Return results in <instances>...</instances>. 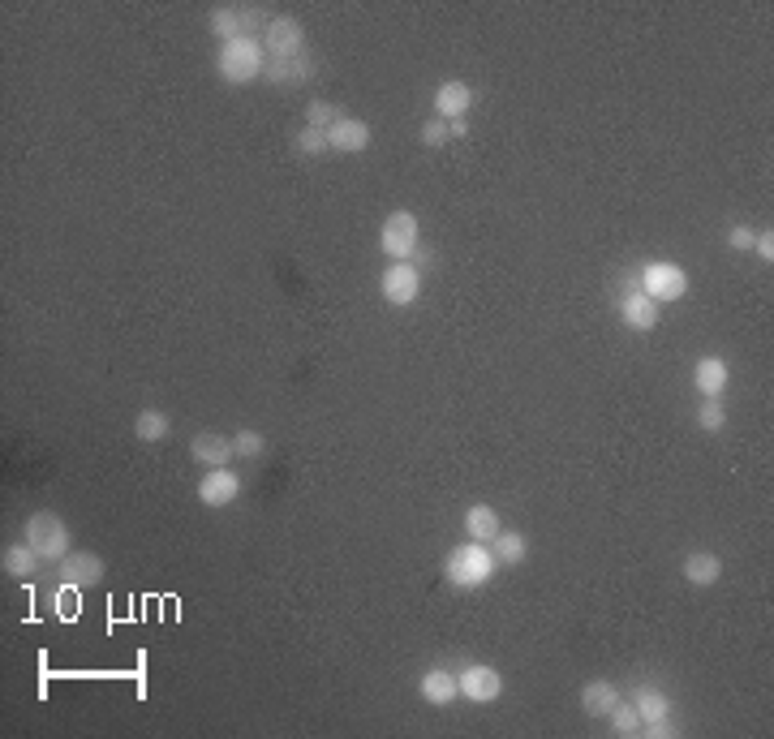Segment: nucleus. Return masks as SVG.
I'll return each instance as SVG.
<instances>
[{
  "label": "nucleus",
  "instance_id": "1a4fd4ad",
  "mask_svg": "<svg viewBox=\"0 0 774 739\" xmlns=\"http://www.w3.org/2000/svg\"><path fill=\"white\" fill-rule=\"evenodd\" d=\"M379 293L387 306H413L422 293V267H413V263H392L383 271V280H379Z\"/></svg>",
  "mask_w": 774,
  "mask_h": 739
},
{
  "label": "nucleus",
  "instance_id": "9b49d317",
  "mask_svg": "<svg viewBox=\"0 0 774 739\" xmlns=\"http://www.w3.org/2000/svg\"><path fill=\"white\" fill-rule=\"evenodd\" d=\"M241 495V473H233V469H207L203 473V482H198V503L203 507H228Z\"/></svg>",
  "mask_w": 774,
  "mask_h": 739
},
{
  "label": "nucleus",
  "instance_id": "473e14b6",
  "mask_svg": "<svg viewBox=\"0 0 774 739\" xmlns=\"http://www.w3.org/2000/svg\"><path fill=\"white\" fill-rule=\"evenodd\" d=\"M753 241H757V233H753L749 224H736V228L727 233V245H731V250H753Z\"/></svg>",
  "mask_w": 774,
  "mask_h": 739
},
{
  "label": "nucleus",
  "instance_id": "b1692460",
  "mask_svg": "<svg viewBox=\"0 0 774 739\" xmlns=\"http://www.w3.org/2000/svg\"><path fill=\"white\" fill-rule=\"evenodd\" d=\"M491 555L499 559V568H512V563H521V559L529 555L525 533H516V529H499V533H495V542H491Z\"/></svg>",
  "mask_w": 774,
  "mask_h": 739
},
{
  "label": "nucleus",
  "instance_id": "423d86ee",
  "mask_svg": "<svg viewBox=\"0 0 774 739\" xmlns=\"http://www.w3.org/2000/svg\"><path fill=\"white\" fill-rule=\"evenodd\" d=\"M263 39V52H267V65L276 61H297L306 56V26H301L293 13H280V18L267 22V31L258 35Z\"/></svg>",
  "mask_w": 774,
  "mask_h": 739
},
{
  "label": "nucleus",
  "instance_id": "39448f33",
  "mask_svg": "<svg viewBox=\"0 0 774 739\" xmlns=\"http://www.w3.org/2000/svg\"><path fill=\"white\" fill-rule=\"evenodd\" d=\"M379 245L392 263H413V254L422 250V224L413 211H392L383 220V233H379Z\"/></svg>",
  "mask_w": 774,
  "mask_h": 739
},
{
  "label": "nucleus",
  "instance_id": "20e7f679",
  "mask_svg": "<svg viewBox=\"0 0 774 739\" xmlns=\"http://www.w3.org/2000/svg\"><path fill=\"white\" fill-rule=\"evenodd\" d=\"M26 542L48 563H61L74 550V533H69V525L56 512H31L26 516Z\"/></svg>",
  "mask_w": 774,
  "mask_h": 739
},
{
  "label": "nucleus",
  "instance_id": "f03ea898",
  "mask_svg": "<svg viewBox=\"0 0 774 739\" xmlns=\"http://www.w3.org/2000/svg\"><path fill=\"white\" fill-rule=\"evenodd\" d=\"M215 74L233 86H246L254 78L267 74V52H263V39L258 35H246V39H233V43H220L215 52Z\"/></svg>",
  "mask_w": 774,
  "mask_h": 739
},
{
  "label": "nucleus",
  "instance_id": "a878e982",
  "mask_svg": "<svg viewBox=\"0 0 774 739\" xmlns=\"http://www.w3.org/2000/svg\"><path fill=\"white\" fill-rule=\"evenodd\" d=\"M607 722H611V731L620 735V739H633V735H641V714L633 709V701H620L607 714Z\"/></svg>",
  "mask_w": 774,
  "mask_h": 739
},
{
  "label": "nucleus",
  "instance_id": "5701e85b",
  "mask_svg": "<svg viewBox=\"0 0 774 739\" xmlns=\"http://www.w3.org/2000/svg\"><path fill=\"white\" fill-rule=\"evenodd\" d=\"M314 69H319V65H314L310 61V52L306 56H297V61H276V65H267V82H276V86H306L310 78H314Z\"/></svg>",
  "mask_w": 774,
  "mask_h": 739
},
{
  "label": "nucleus",
  "instance_id": "cd10ccee",
  "mask_svg": "<svg viewBox=\"0 0 774 739\" xmlns=\"http://www.w3.org/2000/svg\"><path fill=\"white\" fill-rule=\"evenodd\" d=\"M233 452L237 456H246V460H254V456H263L267 452V439L258 430H237L233 434Z\"/></svg>",
  "mask_w": 774,
  "mask_h": 739
},
{
  "label": "nucleus",
  "instance_id": "2eb2a0df",
  "mask_svg": "<svg viewBox=\"0 0 774 739\" xmlns=\"http://www.w3.org/2000/svg\"><path fill=\"white\" fill-rule=\"evenodd\" d=\"M658 314H663V306H658V301H650L645 293L620 297V318H624L628 331H654L658 327Z\"/></svg>",
  "mask_w": 774,
  "mask_h": 739
},
{
  "label": "nucleus",
  "instance_id": "6e6552de",
  "mask_svg": "<svg viewBox=\"0 0 774 739\" xmlns=\"http://www.w3.org/2000/svg\"><path fill=\"white\" fill-rule=\"evenodd\" d=\"M456 688H461V697L473 705H491V701L504 697V675L486 662H469L456 671Z\"/></svg>",
  "mask_w": 774,
  "mask_h": 739
},
{
  "label": "nucleus",
  "instance_id": "aec40b11",
  "mask_svg": "<svg viewBox=\"0 0 774 739\" xmlns=\"http://www.w3.org/2000/svg\"><path fill=\"white\" fill-rule=\"evenodd\" d=\"M499 529H504V520H499V512H495L491 503H473L469 512H465V533H469V542H486V546H491Z\"/></svg>",
  "mask_w": 774,
  "mask_h": 739
},
{
  "label": "nucleus",
  "instance_id": "6ab92c4d",
  "mask_svg": "<svg viewBox=\"0 0 774 739\" xmlns=\"http://www.w3.org/2000/svg\"><path fill=\"white\" fill-rule=\"evenodd\" d=\"M719 576H723V559L710 555V550H693V555L684 559V581L688 585L710 589V585H719Z\"/></svg>",
  "mask_w": 774,
  "mask_h": 739
},
{
  "label": "nucleus",
  "instance_id": "f704fd0d",
  "mask_svg": "<svg viewBox=\"0 0 774 739\" xmlns=\"http://www.w3.org/2000/svg\"><path fill=\"white\" fill-rule=\"evenodd\" d=\"M753 250L766 258V263H774V233L766 228V233H757V241H753Z\"/></svg>",
  "mask_w": 774,
  "mask_h": 739
},
{
  "label": "nucleus",
  "instance_id": "2f4dec72",
  "mask_svg": "<svg viewBox=\"0 0 774 739\" xmlns=\"http://www.w3.org/2000/svg\"><path fill=\"white\" fill-rule=\"evenodd\" d=\"M452 138V121H426L422 125V147H443V142Z\"/></svg>",
  "mask_w": 774,
  "mask_h": 739
},
{
  "label": "nucleus",
  "instance_id": "f257e3e1",
  "mask_svg": "<svg viewBox=\"0 0 774 739\" xmlns=\"http://www.w3.org/2000/svg\"><path fill=\"white\" fill-rule=\"evenodd\" d=\"M495 572H499V559L491 555L486 542H465L448 550V559H443V581L456 589H482L495 581Z\"/></svg>",
  "mask_w": 774,
  "mask_h": 739
},
{
  "label": "nucleus",
  "instance_id": "4be33fe9",
  "mask_svg": "<svg viewBox=\"0 0 774 739\" xmlns=\"http://www.w3.org/2000/svg\"><path fill=\"white\" fill-rule=\"evenodd\" d=\"M633 709L641 714V727H650V722H663V718H671V697L663 688H637L633 692Z\"/></svg>",
  "mask_w": 774,
  "mask_h": 739
},
{
  "label": "nucleus",
  "instance_id": "393cba45",
  "mask_svg": "<svg viewBox=\"0 0 774 739\" xmlns=\"http://www.w3.org/2000/svg\"><path fill=\"white\" fill-rule=\"evenodd\" d=\"M168 430H172V422H168V413H160V409H142L134 417V439H142V443H164Z\"/></svg>",
  "mask_w": 774,
  "mask_h": 739
},
{
  "label": "nucleus",
  "instance_id": "bb28decb",
  "mask_svg": "<svg viewBox=\"0 0 774 739\" xmlns=\"http://www.w3.org/2000/svg\"><path fill=\"white\" fill-rule=\"evenodd\" d=\"M340 117H344V112L332 108V104H323V99H310V104H306V125H310V129H323V134H327V129H332Z\"/></svg>",
  "mask_w": 774,
  "mask_h": 739
},
{
  "label": "nucleus",
  "instance_id": "0eeeda50",
  "mask_svg": "<svg viewBox=\"0 0 774 739\" xmlns=\"http://www.w3.org/2000/svg\"><path fill=\"white\" fill-rule=\"evenodd\" d=\"M641 293L667 306V301H680L688 293V271L680 263H645L641 267Z\"/></svg>",
  "mask_w": 774,
  "mask_h": 739
},
{
  "label": "nucleus",
  "instance_id": "4468645a",
  "mask_svg": "<svg viewBox=\"0 0 774 739\" xmlns=\"http://www.w3.org/2000/svg\"><path fill=\"white\" fill-rule=\"evenodd\" d=\"M327 147L332 151H344V155H357L370 147V125L357 121V117H340L332 129H327Z\"/></svg>",
  "mask_w": 774,
  "mask_h": 739
},
{
  "label": "nucleus",
  "instance_id": "7ed1b4c3",
  "mask_svg": "<svg viewBox=\"0 0 774 739\" xmlns=\"http://www.w3.org/2000/svg\"><path fill=\"white\" fill-rule=\"evenodd\" d=\"M271 18H276V13L267 5H220V9H211V35L220 43H233V39L267 31Z\"/></svg>",
  "mask_w": 774,
  "mask_h": 739
},
{
  "label": "nucleus",
  "instance_id": "7c9ffc66",
  "mask_svg": "<svg viewBox=\"0 0 774 739\" xmlns=\"http://www.w3.org/2000/svg\"><path fill=\"white\" fill-rule=\"evenodd\" d=\"M697 426L701 430H723L727 426V409H723V404L719 400H706V404H701V409H697Z\"/></svg>",
  "mask_w": 774,
  "mask_h": 739
},
{
  "label": "nucleus",
  "instance_id": "c85d7f7f",
  "mask_svg": "<svg viewBox=\"0 0 774 739\" xmlns=\"http://www.w3.org/2000/svg\"><path fill=\"white\" fill-rule=\"evenodd\" d=\"M293 147H297V155H323V151H332V147H327V134H323V129H301V134H297V142H293Z\"/></svg>",
  "mask_w": 774,
  "mask_h": 739
},
{
  "label": "nucleus",
  "instance_id": "a211bd4d",
  "mask_svg": "<svg viewBox=\"0 0 774 739\" xmlns=\"http://www.w3.org/2000/svg\"><path fill=\"white\" fill-rule=\"evenodd\" d=\"M620 701H624V692L615 688L611 679H590V684L581 688V709H585L590 718H607Z\"/></svg>",
  "mask_w": 774,
  "mask_h": 739
},
{
  "label": "nucleus",
  "instance_id": "9d476101",
  "mask_svg": "<svg viewBox=\"0 0 774 739\" xmlns=\"http://www.w3.org/2000/svg\"><path fill=\"white\" fill-rule=\"evenodd\" d=\"M56 576H61V585L95 589L108 576V568H104V559H99L95 550H69V555L56 563Z\"/></svg>",
  "mask_w": 774,
  "mask_h": 739
},
{
  "label": "nucleus",
  "instance_id": "f3484780",
  "mask_svg": "<svg viewBox=\"0 0 774 739\" xmlns=\"http://www.w3.org/2000/svg\"><path fill=\"white\" fill-rule=\"evenodd\" d=\"M693 383H697V391L706 400H719L727 391V383H731V366L723 357H701L697 370H693Z\"/></svg>",
  "mask_w": 774,
  "mask_h": 739
},
{
  "label": "nucleus",
  "instance_id": "ddd939ff",
  "mask_svg": "<svg viewBox=\"0 0 774 739\" xmlns=\"http://www.w3.org/2000/svg\"><path fill=\"white\" fill-rule=\"evenodd\" d=\"M469 108H473V86L469 82L452 78V82H443L435 91V117L439 121H465Z\"/></svg>",
  "mask_w": 774,
  "mask_h": 739
},
{
  "label": "nucleus",
  "instance_id": "72a5a7b5",
  "mask_svg": "<svg viewBox=\"0 0 774 739\" xmlns=\"http://www.w3.org/2000/svg\"><path fill=\"white\" fill-rule=\"evenodd\" d=\"M641 735H650V739H676L680 727L671 718H663V722H650V727H641Z\"/></svg>",
  "mask_w": 774,
  "mask_h": 739
},
{
  "label": "nucleus",
  "instance_id": "dca6fc26",
  "mask_svg": "<svg viewBox=\"0 0 774 739\" xmlns=\"http://www.w3.org/2000/svg\"><path fill=\"white\" fill-rule=\"evenodd\" d=\"M418 688H422V701L426 705H439V709L461 697V688H456V671H448V666H430Z\"/></svg>",
  "mask_w": 774,
  "mask_h": 739
},
{
  "label": "nucleus",
  "instance_id": "412c9836",
  "mask_svg": "<svg viewBox=\"0 0 774 739\" xmlns=\"http://www.w3.org/2000/svg\"><path fill=\"white\" fill-rule=\"evenodd\" d=\"M0 563H5V572H9V576H18V581H31V576H39V568H43L48 559H43L31 542H18V546H9V550H5V559H0Z\"/></svg>",
  "mask_w": 774,
  "mask_h": 739
},
{
  "label": "nucleus",
  "instance_id": "f8f14e48",
  "mask_svg": "<svg viewBox=\"0 0 774 739\" xmlns=\"http://www.w3.org/2000/svg\"><path fill=\"white\" fill-rule=\"evenodd\" d=\"M190 456L198 460L203 469H224L228 460H233V439L228 434H215V430H198L190 439Z\"/></svg>",
  "mask_w": 774,
  "mask_h": 739
},
{
  "label": "nucleus",
  "instance_id": "c756f323",
  "mask_svg": "<svg viewBox=\"0 0 774 739\" xmlns=\"http://www.w3.org/2000/svg\"><path fill=\"white\" fill-rule=\"evenodd\" d=\"M56 615H61V619H78L82 615V589H74V585L56 589Z\"/></svg>",
  "mask_w": 774,
  "mask_h": 739
}]
</instances>
